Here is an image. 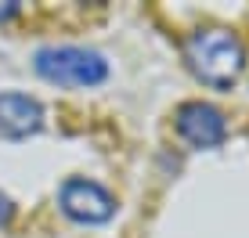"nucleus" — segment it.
<instances>
[{
	"label": "nucleus",
	"instance_id": "nucleus-1",
	"mask_svg": "<svg viewBox=\"0 0 249 238\" xmlns=\"http://www.w3.org/2000/svg\"><path fill=\"white\" fill-rule=\"evenodd\" d=\"M184 62L192 76L202 80L206 87L228 90L246 69V47L228 29H199L184 44Z\"/></svg>",
	"mask_w": 249,
	"mask_h": 238
},
{
	"label": "nucleus",
	"instance_id": "nucleus-2",
	"mask_svg": "<svg viewBox=\"0 0 249 238\" xmlns=\"http://www.w3.org/2000/svg\"><path fill=\"white\" fill-rule=\"evenodd\" d=\"M33 65L47 83L58 87H98L108 76V62L90 47H72V44H51L33 54Z\"/></svg>",
	"mask_w": 249,
	"mask_h": 238
},
{
	"label": "nucleus",
	"instance_id": "nucleus-3",
	"mask_svg": "<svg viewBox=\"0 0 249 238\" xmlns=\"http://www.w3.org/2000/svg\"><path fill=\"white\" fill-rule=\"evenodd\" d=\"M58 206H62V213L69 220H76V224H105V220H112V213H116L112 195L101 188V184L83 181V177H72V181L62 184Z\"/></svg>",
	"mask_w": 249,
	"mask_h": 238
},
{
	"label": "nucleus",
	"instance_id": "nucleus-4",
	"mask_svg": "<svg viewBox=\"0 0 249 238\" xmlns=\"http://www.w3.org/2000/svg\"><path fill=\"white\" fill-rule=\"evenodd\" d=\"M177 134L192 148H217L228 134V119L210 101H184L177 108Z\"/></svg>",
	"mask_w": 249,
	"mask_h": 238
},
{
	"label": "nucleus",
	"instance_id": "nucleus-5",
	"mask_svg": "<svg viewBox=\"0 0 249 238\" xmlns=\"http://www.w3.org/2000/svg\"><path fill=\"white\" fill-rule=\"evenodd\" d=\"M40 126H44V108H40L36 98L18 94V90L0 94V137L22 141L29 134H36Z\"/></svg>",
	"mask_w": 249,
	"mask_h": 238
},
{
	"label": "nucleus",
	"instance_id": "nucleus-6",
	"mask_svg": "<svg viewBox=\"0 0 249 238\" xmlns=\"http://www.w3.org/2000/svg\"><path fill=\"white\" fill-rule=\"evenodd\" d=\"M11 217H15V206H11V199H7V195L0 191V227H4Z\"/></svg>",
	"mask_w": 249,
	"mask_h": 238
},
{
	"label": "nucleus",
	"instance_id": "nucleus-7",
	"mask_svg": "<svg viewBox=\"0 0 249 238\" xmlns=\"http://www.w3.org/2000/svg\"><path fill=\"white\" fill-rule=\"evenodd\" d=\"M15 15H18V0H4V4H0V22L15 18Z\"/></svg>",
	"mask_w": 249,
	"mask_h": 238
}]
</instances>
